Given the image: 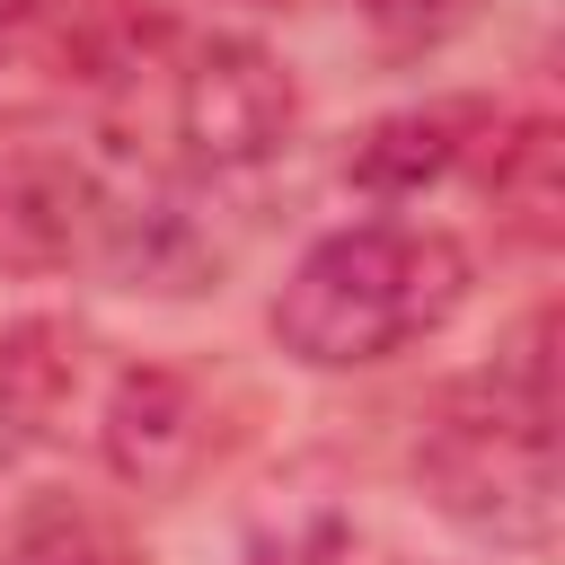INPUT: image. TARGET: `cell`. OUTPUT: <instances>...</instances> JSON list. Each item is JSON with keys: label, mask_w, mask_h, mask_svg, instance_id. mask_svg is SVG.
Masks as SVG:
<instances>
[{"label": "cell", "mask_w": 565, "mask_h": 565, "mask_svg": "<svg viewBox=\"0 0 565 565\" xmlns=\"http://www.w3.org/2000/svg\"><path fill=\"white\" fill-rule=\"evenodd\" d=\"M79 380V335L53 318H26L0 335V450H26L35 433H53L62 397Z\"/></svg>", "instance_id": "8992f818"}, {"label": "cell", "mask_w": 565, "mask_h": 565, "mask_svg": "<svg viewBox=\"0 0 565 565\" xmlns=\"http://www.w3.org/2000/svg\"><path fill=\"white\" fill-rule=\"evenodd\" d=\"M212 450V415H203V388L185 371H124L115 397H106V459L115 477L132 486H177L194 477Z\"/></svg>", "instance_id": "277c9868"}, {"label": "cell", "mask_w": 565, "mask_h": 565, "mask_svg": "<svg viewBox=\"0 0 565 565\" xmlns=\"http://www.w3.org/2000/svg\"><path fill=\"white\" fill-rule=\"evenodd\" d=\"M380 26H397V35H441V26H459L477 0H362Z\"/></svg>", "instance_id": "8fae6325"}, {"label": "cell", "mask_w": 565, "mask_h": 565, "mask_svg": "<svg viewBox=\"0 0 565 565\" xmlns=\"http://www.w3.org/2000/svg\"><path fill=\"white\" fill-rule=\"evenodd\" d=\"M556 397H547V309L521 327L512 362L450 388L415 441L424 494L494 539V547H547L556 539Z\"/></svg>", "instance_id": "7a4b0ae2"}, {"label": "cell", "mask_w": 565, "mask_h": 565, "mask_svg": "<svg viewBox=\"0 0 565 565\" xmlns=\"http://www.w3.org/2000/svg\"><path fill=\"white\" fill-rule=\"evenodd\" d=\"M106 71H115V62H106L88 35L53 26V9L0 18V124H26V115H44V106H71V88H88V79H106Z\"/></svg>", "instance_id": "5b68a950"}, {"label": "cell", "mask_w": 565, "mask_h": 565, "mask_svg": "<svg viewBox=\"0 0 565 565\" xmlns=\"http://www.w3.org/2000/svg\"><path fill=\"white\" fill-rule=\"evenodd\" d=\"M115 88V141L124 159H141V177L159 185H203V177H238L256 159L282 150L291 132V79L230 35H177L124 71H106Z\"/></svg>", "instance_id": "3957f363"}, {"label": "cell", "mask_w": 565, "mask_h": 565, "mask_svg": "<svg viewBox=\"0 0 565 565\" xmlns=\"http://www.w3.org/2000/svg\"><path fill=\"white\" fill-rule=\"evenodd\" d=\"M247 565H397V547L344 503H300V512L256 530Z\"/></svg>", "instance_id": "9c48e42d"}, {"label": "cell", "mask_w": 565, "mask_h": 565, "mask_svg": "<svg viewBox=\"0 0 565 565\" xmlns=\"http://www.w3.org/2000/svg\"><path fill=\"white\" fill-rule=\"evenodd\" d=\"M486 132H494V115H486V106H468V97L424 106V115H388V124H380V132L353 150V177H362V185L406 194V185L441 177L459 150H486Z\"/></svg>", "instance_id": "52a82bcc"}, {"label": "cell", "mask_w": 565, "mask_h": 565, "mask_svg": "<svg viewBox=\"0 0 565 565\" xmlns=\"http://www.w3.org/2000/svg\"><path fill=\"white\" fill-rule=\"evenodd\" d=\"M9 565H141L132 530L115 512H97L88 494H35L18 512V539H9Z\"/></svg>", "instance_id": "ba28073f"}, {"label": "cell", "mask_w": 565, "mask_h": 565, "mask_svg": "<svg viewBox=\"0 0 565 565\" xmlns=\"http://www.w3.org/2000/svg\"><path fill=\"white\" fill-rule=\"evenodd\" d=\"M26 9H53V0H0V18H26Z\"/></svg>", "instance_id": "7c38bea8"}, {"label": "cell", "mask_w": 565, "mask_h": 565, "mask_svg": "<svg viewBox=\"0 0 565 565\" xmlns=\"http://www.w3.org/2000/svg\"><path fill=\"white\" fill-rule=\"evenodd\" d=\"M468 300V247L424 221L327 230L274 291V344L309 371H371L441 335Z\"/></svg>", "instance_id": "6da1fadb"}, {"label": "cell", "mask_w": 565, "mask_h": 565, "mask_svg": "<svg viewBox=\"0 0 565 565\" xmlns=\"http://www.w3.org/2000/svg\"><path fill=\"white\" fill-rule=\"evenodd\" d=\"M486 150H494L486 185H494V203L512 212V230H521V238H547V230H556V132H547V124H521L512 141L486 132Z\"/></svg>", "instance_id": "30bf717a"}]
</instances>
